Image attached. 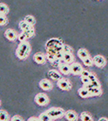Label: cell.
Masks as SVG:
<instances>
[{"instance_id":"19","label":"cell","mask_w":108,"mask_h":121,"mask_svg":"<svg viewBox=\"0 0 108 121\" xmlns=\"http://www.w3.org/2000/svg\"><path fill=\"white\" fill-rule=\"evenodd\" d=\"M19 28L23 30V31H25V30H30V29L33 28V26H31V25H30L29 24H27L25 20L20 21V22H19Z\"/></svg>"},{"instance_id":"16","label":"cell","mask_w":108,"mask_h":121,"mask_svg":"<svg viewBox=\"0 0 108 121\" xmlns=\"http://www.w3.org/2000/svg\"><path fill=\"white\" fill-rule=\"evenodd\" d=\"M78 93H79V95L83 98H89V97H90L89 92L86 87H84L80 88L78 90Z\"/></svg>"},{"instance_id":"37","label":"cell","mask_w":108,"mask_h":121,"mask_svg":"<svg viewBox=\"0 0 108 121\" xmlns=\"http://www.w3.org/2000/svg\"><path fill=\"white\" fill-rule=\"evenodd\" d=\"M51 121H53V120H51Z\"/></svg>"},{"instance_id":"35","label":"cell","mask_w":108,"mask_h":121,"mask_svg":"<svg viewBox=\"0 0 108 121\" xmlns=\"http://www.w3.org/2000/svg\"><path fill=\"white\" fill-rule=\"evenodd\" d=\"M98 121H108V119H106V118L103 117V118H101V119H99Z\"/></svg>"},{"instance_id":"34","label":"cell","mask_w":108,"mask_h":121,"mask_svg":"<svg viewBox=\"0 0 108 121\" xmlns=\"http://www.w3.org/2000/svg\"><path fill=\"white\" fill-rule=\"evenodd\" d=\"M27 121H41L39 119V118H36V117H30V119H28Z\"/></svg>"},{"instance_id":"26","label":"cell","mask_w":108,"mask_h":121,"mask_svg":"<svg viewBox=\"0 0 108 121\" xmlns=\"http://www.w3.org/2000/svg\"><path fill=\"white\" fill-rule=\"evenodd\" d=\"M83 62L86 66H92V65L94 64V63H93V59L90 58L89 56L87 57V58H85V60H83Z\"/></svg>"},{"instance_id":"23","label":"cell","mask_w":108,"mask_h":121,"mask_svg":"<svg viewBox=\"0 0 108 121\" xmlns=\"http://www.w3.org/2000/svg\"><path fill=\"white\" fill-rule=\"evenodd\" d=\"M22 33L25 35V37H26L27 39H29V38H31L35 35V30H34V28H31V29H30V30L23 31Z\"/></svg>"},{"instance_id":"13","label":"cell","mask_w":108,"mask_h":121,"mask_svg":"<svg viewBox=\"0 0 108 121\" xmlns=\"http://www.w3.org/2000/svg\"><path fill=\"white\" fill-rule=\"evenodd\" d=\"M63 60H64L65 63H67V64H70V63L74 62L75 59H74L73 53H63Z\"/></svg>"},{"instance_id":"36","label":"cell","mask_w":108,"mask_h":121,"mask_svg":"<svg viewBox=\"0 0 108 121\" xmlns=\"http://www.w3.org/2000/svg\"><path fill=\"white\" fill-rule=\"evenodd\" d=\"M0 104H1V101H0Z\"/></svg>"},{"instance_id":"4","label":"cell","mask_w":108,"mask_h":121,"mask_svg":"<svg viewBox=\"0 0 108 121\" xmlns=\"http://www.w3.org/2000/svg\"><path fill=\"white\" fill-rule=\"evenodd\" d=\"M35 101L36 103L40 106H46L49 104V98L45 93H37L35 97Z\"/></svg>"},{"instance_id":"14","label":"cell","mask_w":108,"mask_h":121,"mask_svg":"<svg viewBox=\"0 0 108 121\" xmlns=\"http://www.w3.org/2000/svg\"><path fill=\"white\" fill-rule=\"evenodd\" d=\"M48 76L52 78V80H56V81H58L62 78V76H61L60 72H58L56 70H50L48 72Z\"/></svg>"},{"instance_id":"24","label":"cell","mask_w":108,"mask_h":121,"mask_svg":"<svg viewBox=\"0 0 108 121\" xmlns=\"http://www.w3.org/2000/svg\"><path fill=\"white\" fill-rule=\"evenodd\" d=\"M9 12V8L6 4H3L1 3L0 4V14H3V15H5L6 13H8Z\"/></svg>"},{"instance_id":"15","label":"cell","mask_w":108,"mask_h":121,"mask_svg":"<svg viewBox=\"0 0 108 121\" xmlns=\"http://www.w3.org/2000/svg\"><path fill=\"white\" fill-rule=\"evenodd\" d=\"M59 70H60L61 73L64 74V75H69L71 73V70H70V66L68 64H64L60 65L59 66Z\"/></svg>"},{"instance_id":"2","label":"cell","mask_w":108,"mask_h":121,"mask_svg":"<svg viewBox=\"0 0 108 121\" xmlns=\"http://www.w3.org/2000/svg\"><path fill=\"white\" fill-rule=\"evenodd\" d=\"M30 50H31L30 49V45L28 42H21L18 45V48L16 50V56L21 60H24V59L28 57L29 54L30 52Z\"/></svg>"},{"instance_id":"10","label":"cell","mask_w":108,"mask_h":121,"mask_svg":"<svg viewBox=\"0 0 108 121\" xmlns=\"http://www.w3.org/2000/svg\"><path fill=\"white\" fill-rule=\"evenodd\" d=\"M39 86L41 87V88L45 91H49L52 88V83L47 79H42L39 82Z\"/></svg>"},{"instance_id":"33","label":"cell","mask_w":108,"mask_h":121,"mask_svg":"<svg viewBox=\"0 0 108 121\" xmlns=\"http://www.w3.org/2000/svg\"><path fill=\"white\" fill-rule=\"evenodd\" d=\"M89 74H90V72L87 70H83L80 75H81V77H89Z\"/></svg>"},{"instance_id":"27","label":"cell","mask_w":108,"mask_h":121,"mask_svg":"<svg viewBox=\"0 0 108 121\" xmlns=\"http://www.w3.org/2000/svg\"><path fill=\"white\" fill-rule=\"evenodd\" d=\"M62 52L63 53H73V49L69 45H63L62 48Z\"/></svg>"},{"instance_id":"1","label":"cell","mask_w":108,"mask_h":121,"mask_svg":"<svg viewBox=\"0 0 108 121\" xmlns=\"http://www.w3.org/2000/svg\"><path fill=\"white\" fill-rule=\"evenodd\" d=\"M63 44L62 43L59 39H56V38H52L51 40H49L46 45V48H47V52L48 54H52V55L56 56L57 53L62 52V48H63Z\"/></svg>"},{"instance_id":"20","label":"cell","mask_w":108,"mask_h":121,"mask_svg":"<svg viewBox=\"0 0 108 121\" xmlns=\"http://www.w3.org/2000/svg\"><path fill=\"white\" fill-rule=\"evenodd\" d=\"M9 116L5 110H0V121H9Z\"/></svg>"},{"instance_id":"3","label":"cell","mask_w":108,"mask_h":121,"mask_svg":"<svg viewBox=\"0 0 108 121\" xmlns=\"http://www.w3.org/2000/svg\"><path fill=\"white\" fill-rule=\"evenodd\" d=\"M47 113L49 114L52 119H57L63 117L65 114V111L61 108H51L47 111Z\"/></svg>"},{"instance_id":"6","label":"cell","mask_w":108,"mask_h":121,"mask_svg":"<svg viewBox=\"0 0 108 121\" xmlns=\"http://www.w3.org/2000/svg\"><path fill=\"white\" fill-rule=\"evenodd\" d=\"M93 63L96 66H98V67L102 68L106 66V59L104 58V56H101V55H97L93 57Z\"/></svg>"},{"instance_id":"17","label":"cell","mask_w":108,"mask_h":121,"mask_svg":"<svg viewBox=\"0 0 108 121\" xmlns=\"http://www.w3.org/2000/svg\"><path fill=\"white\" fill-rule=\"evenodd\" d=\"M78 56L80 57L81 60H85V58H87V57H89V53H88V51H86L85 49H80L78 51Z\"/></svg>"},{"instance_id":"18","label":"cell","mask_w":108,"mask_h":121,"mask_svg":"<svg viewBox=\"0 0 108 121\" xmlns=\"http://www.w3.org/2000/svg\"><path fill=\"white\" fill-rule=\"evenodd\" d=\"M80 119L82 121H93V118L88 112H83L80 115Z\"/></svg>"},{"instance_id":"30","label":"cell","mask_w":108,"mask_h":121,"mask_svg":"<svg viewBox=\"0 0 108 121\" xmlns=\"http://www.w3.org/2000/svg\"><path fill=\"white\" fill-rule=\"evenodd\" d=\"M7 24V18L3 14H0V25H4Z\"/></svg>"},{"instance_id":"21","label":"cell","mask_w":108,"mask_h":121,"mask_svg":"<svg viewBox=\"0 0 108 121\" xmlns=\"http://www.w3.org/2000/svg\"><path fill=\"white\" fill-rule=\"evenodd\" d=\"M24 20H25L27 24L31 25V26H33V25L36 24V19H35V18L33 17V16H31V15H27V16H25Z\"/></svg>"},{"instance_id":"12","label":"cell","mask_w":108,"mask_h":121,"mask_svg":"<svg viewBox=\"0 0 108 121\" xmlns=\"http://www.w3.org/2000/svg\"><path fill=\"white\" fill-rule=\"evenodd\" d=\"M34 60L38 64H44L47 60V58H46V56L42 53H36L34 55Z\"/></svg>"},{"instance_id":"8","label":"cell","mask_w":108,"mask_h":121,"mask_svg":"<svg viewBox=\"0 0 108 121\" xmlns=\"http://www.w3.org/2000/svg\"><path fill=\"white\" fill-rule=\"evenodd\" d=\"M70 70L71 73L74 74V75H80L83 71V67L78 62H74L70 66Z\"/></svg>"},{"instance_id":"28","label":"cell","mask_w":108,"mask_h":121,"mask_svg":"<svg viewBox=\"0 0 108 121\" xmlns=\"http://www.w3.org/2000/svg\"><path fill=\"white\" fill-rule=\"evenodd\" d=\"M81 81L85 86H88L90 84V79L88 77H81Z\"/></svg>"},{"instance_id":"32","label":"cell","mask_w":108,"mask_h":121,"mask_svg":"<svg viewBox=\"0 0 108 121\" xmlns=\"http://www.w3.org/2000/svg\"><path fill=\"white\" fill-rule=\"evenodd\" d=\"M11 121H24V120H23V119L20 117V116L15 115L11 118Z\"/></svg>"},{"instance_id":"11","label":"cell","mask_w":108,"mask_h":121,"mask_svg":"<svg viewBox=\"0 0 108 121\" xmlns=\"http://www.w3.org/2000/svg\"><path fill=\"white\" fill-rule=\"evenodd\" d=\"M5 37L10 41H13V40H16V38L18 37V35L16 33V31L9 29V30H7L5 31Z\"/></svg>"},{"instance_id":"25","label":"cell","mask_w":108,"mask_h":121,"mask_svg":"<svg viewBox=\"0 0 108 121\" xmlns=\"http://www.w3.org/2000/svg\"><path fill=\"white\" fill-rule=\"evenodd\" d=\"M90 85H92L93 87H101V82H99L97 78H95L94 79L90 80Z\"/></svg>"},{"instance_id":"22","label":"cell","mask_w":108,"mask_h":121,"mask_svg":"<svg viewBox=\"0 0 108 121\" xmlns=\"http://www.w3.org/2000/svg\"><path fill=\"white\" fill-rule=\"evenodd\" d=\"M39 119L41 121H51L52 120V118L49 116L47 112H44V113H42L39 116Z\"/></svg>"},{"instance_id":"31","label":"cell","mask_w":108,"mask_h":121,"mask_svg":"<svg viewBox=\"0 0 108 121\" xmlns=\"http://www.w3.org/2000/svg\"><path fill=\"white\" fill-rule=\"evenodd\" d=\"M18 39H19V40L20 41V43H21V42H25V40H26L27 38L25 37V35L23 34V33H21V34H19V35H18Z\"/></svg>"},{"instance_id":"29","label":"cell","mask_w":108,"mask_h":121,"mask_svg":"<svg viewBox=\"0 0 108 121\" xmlns=\"http://www.w3.org/2000/svg\"><path fill=\"white\" fill-rule=\"evenodd\" d=\"M46 58L48 60H49L50 62L53 63V62H55L56 60H57V59H56L55 56L54 55H52V54H47V56H46Z\"/></svg>"},{"instance_id":"9","label":"cell","mask_w":108,"mask_h":121,"mask_svg":"<svg viewBox=\"0 0 108 121\" xmlns=\"http://www.w3.org/2000/svg\"><path fill=\"white\" fill-rule=\"evenodd\" d=\"M64 117L68 121H77L78 119V114L74 110H68L65 112Z\"/></svg>"},{"instance_id":"7","label":"cell","mask_w":108,"mask_h":121,"mask_svg":"<svg viewBox=\"0 0 108 121\" xmlns=\"http://www.w3.org/2000/svg\"><path fill=\"white\" fill-rule=\"evenodd\" d=\"M85 87H87V89L89 90V94L90 97H94V96H100L102 93V90H101V87H93L92 85H88V86H85Z\"/></svg>"},{"instance_id":"5","label":"cell","mask_w":108,"mask_h":121,"mask_svg":"<svg viewBox=\"0 0 108 121\" xmlns=\"http://www.w3.org/2000/svg\"><path fill=\"white\" fill-rule=\"evenodd\" d=\"M57 85L61 90L63 91H69L72 88V83L70 82L69 80L66 78H61L60 80H58Z\"/></svg>"}]
</instances>
